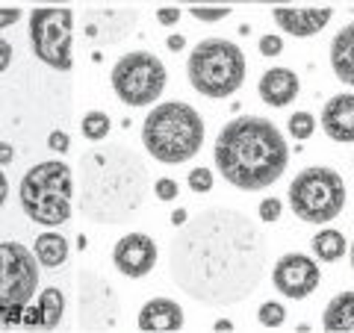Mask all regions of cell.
I'll list each match as a JSON object with an SVG mask.
<instances>
[{
  "label": "cell",
  "instance_id": "obj_1",
  "mask_svg": "<svg viewBox=\"0 0 354 333\" xmlns=\"http://www.w3.org/2000/svg\"><path fill=\"white\" fill-rule=\"evenodd\" d=\"M169 269L180 289L204 304L227 307L248 298L266 272V242L236 209H207L174 236Z\"/></svg>",
  "mask_w": 354,
  "mask_h": 333
},
{
  "label": "cell",
  "instance_id": "obj_2",
  "mask_svg": "<svg viewBox=\"0 0 354 333\" xmlns=\"http://www.w3.org/2000/svg\"><path fill=\"white\" fill-rule=\"evenodd\" d=\"M148 195V171L124 145L88 151L80 162L77 204L95 225H124L139 213Z\"/></svg>",
  "mask_w": 354,
  "mask_h": 333
},
{
  "label": "cell",
  "instance_id": "obj_3",
  "mask_svg": "<svg viewBox=\"0 0 354 333\" xmlns=\"http://www.w3.org/2000/svg\"><path fill=\"white\" fill-rule=\"evenodd\" d=\"M213 157L218 174L242 192H260L281 180L290 162L283 133L260 115H242L221 127Z\"/></svg>",
  "mask_w": 354,
  "mask_h": 333
},
{
  "label": "cell",
  "instance_id": "obj_4",
  "mask_svg": "<svg viewBox=\"0 0 354 333\" xmlns=\"http://www.w3.org/2000/svg\"><path fill=\"white\" fill-rule=\"evenodd\" d=\"M142 142H145V151L157 162H189L204 145V121L195 106L183 101L160 104L145 115Z\"/></svg>",
  "mask_w": 354,
  "mask_h": 333
},
{
  "label": "cell",
  "instance_id": "obj_5",
  "mask_svg": "<svg viewBox=\"0 0 354 333\" xmlns=\"http://www.w3.org/2000/svg\"><path fill=\"white\" fill-rule=\"evenodd\" d=\"M71 198H74V174L65 162L48 160L39 162L21 177L18 201L21 209L44 227H57L71 216Z\"/></svg>",
  "mask_w": 354,
  "mask_h": 333
},
{
  "label": "cell",
  "instance_id": "obj_6",
  "mask_svg": "<svg viewBox=\"0 0 354 333\" xmlns=\"http://www.w3.org/2000/svg\"><path fill=\"white\" fill-rule=\"evenodd\" d=\"M186 74H189V83L198 95L218 101V97H230L245 83L248 62H245V53H242L234 41L204 39L189 53Z\"/></svg>",
  "mask_w": 354,
  "mask_h": 333
},
{
  "label": "cell",
  "instance_id": "obj_7",
  "mask_svg": "<svg viewBox=\"0 0 354 333\" xmlns=\"http://www.w3.org/2000/svg\"><path fill=\"white\" fill-rule=\"evenodd\" d=\"M290 207L307 225H328L346 209V183L328 165H310L290 183Z\"/></svg>",
  "mask_w": 354,
  "mask_h": 333
},
{
  "label": "cell",
  "instance_id": "obj_8",
  "mask_svg": "<svg viewBox=\"0 0 354 333\" xmlns=\"http://www.w3.org/2000/svg\"><path fill=\"white\" fill-rule=\"evenodd\" d=\"M113 88L121 104L151 106L165 88V65L151 50H130L113 65Z\"/></svg>",
  "mask_w": 354,
  "mask_h": 333
},
{
  "label": "cell",
  "instance_id": "obj_9",
  "mask_svg": "<svg viewBox=\"0 0 354 333\" xmlns=\"http://www.w3.org/2000/svg\"><path fill=\"white\" fill-rule=\"evenodd\" d=\"M39 265L36 251L21 242H0V310H6L9 321H18L21 310L36 295Z\"/></svg>",
  "mask_w": 354,
  "mask_h": 333
},
{
  "label": "cell",
  "instance_id": "obj_10",
  "mask_svg": "<svg viewBox=\"0 0 354 333\" xmlns=\"http://www.w3.org/2000/svg\"><path fill=\"white\" fill-rule=\"evenodd\" d=\"M71 36L74 15L68 6H41L30 15V44L32 53L50 68L71 71Z\"/></svg>",
  "mask_w": 354,
  "mask_h": 333
},
{
  "label": "cell",
  "instance_id": "obj_11",
  "mask_svg": "<svg viewBox=\"0 0 354 333\" xmlns=\"http://www.w3.org/2000/svg\"><path fill=\"white\" fill-rule=\"evenodd\" d=\"M272 283L283 298L301 301V298L313 295L319 289L322 272H319V263L313 257H307V254H283L272 269Z\"/></svg>",
  "mask_w": 354,
  "mask_h": 333
},
{
  "label": "cell",
  "instance_id": "obj_12",
  "mask_svg": "<svg viewBox=\"0 0 354 333\" xmlns=\"http://www.w3.org/2000/svg\"><path fill=\"white\" fill-rule=\"evenodd\" d=\"M80 321L83 327H92V330L115 327L118 321L115 292L92 272L80 274Z\"/></svg>",
  "mask_w": 354,
  "mask_h": 333
},
{
  "label": "cell",
  "instance_id": "obj_13",
  "mask_svg": "<svg viewBox=\"0 0 354 333\" xmlns=\"http://www.w3.org/2000/svg\"><path fill=\"white\" fill-rule=\"evenodd\" d=\"M113 263L115 269L124 277H145L153 272L157 265V245L148 233H130V236H121L113 248Z\"/></svg>",
  "mask_w": 354,
  "mask_h": 333
},
{
  "label": "cell",
  "instance_id": "obj_14",
  "mask_svg": "<svg viewBox=\"0 0 354 333\" xmlns=\"http://www.w3.org/2000/svg\"><path fill=\"white\" fill-rule=\"evenodd\" d=\"M272 18L286 36H295V39H310L316 32H322L328 27V21L334 18V9H292V6H274L272 9Z\"/></svg>",
  "mask_w": 354,
  "mask_h": 333
},
{
  "label": "cell",
  "instance_id": "obj_15",
  "mask_svg": "<svg viewBox=\"0 0 354 333\" xmlns=\"http://www.w3.org/2000/svg\"><path fill=\"white\" fill-rule=\"evenodd\" d=\"M322 130L330 142H354V95H334L322 106Z\"/></svg>",
  "mask_w": 354,
  "mask_h": 333
},
{
  "label": "cell",
  "instance_id": "obj_16",
  "mask_svg": "<svg viewBox=\"0 0 354 333\" xmlns=\"http://www.w3.org/2000/svg\"><path fill=\"white\" fill-rule=\"evenodd\" d=\"M183 327V310L171 298H151L139 310V330L148 333H169Z\"/></svg>",
  "mask_w": 354,
  "mask_h": 333
},
{
  "label": "cell",
  "instance_id": "obj_17",
  "mask_svg": "<svg viewBox=\"0 0 354 333\" xmlns=\"http://www.w3.org/2000/svg\"><path fill=\"white\" fill-rule=\"evenodd\" d=\"M257 92L263 97V104L286 106V104H292L298 97V92H301V83H298L295 71H290V68H269L260 77Z\"/></svg>",
  "mask_w": 354,
  "mask_h": 333
},
{
  "label": "cell",
  "instance_id": "obj_18",
  "mask_svg": "<svg viewBox=\"0 0 354 333\" xmlns=\"http://www.w3.org/2000/svg\"><path fill=\"white\" fill-rule=\"evenodd\" d=\"M330 68H334L337 80L354 88V21L342 27L330 41Z\"/></svg>",
  "mask_w": 354,
  "mask_h": 333
},
{
  "label": "cell",
  "instance_id": "obj_19",
  "mask_svg": "<svg viewBox=\"0 0 354 333\" xmlns=\"http://www.w3.org/2000/svg\"><path fill=\"white\" fill-rule=\"evenodd\" d=\"M322 327L325 330L354 333V289L351 292H339V295L330 298L325 313H322Z\"/></svg>",
  "mask_w": 354,
  "mask_h": 333
},
{
  "label": "cell",
  "instance_id": "obj_20",
  "mask_svg": "<svg viewBox=\"0 0 354 333\" xmlns=\"http://www.w3.org/2000/svg\"><path fill=\"white\" fill-rule=\"evenodd\" d=\"M36 260L44 265V269H57L68 260V242L59 233H41L36 239Z\"/></svg>",
  "mask_w": 354,
  "mask_h": 333
},
{
  "label": "cell",
  "instance_id": "obj_21",
  "mask_svg": "<svg viewBox=\"0 0 354 333\" xmlns=\"http://www.w3.org/2000/svg\"><path fill=\"white\" fill-rule=\"evenodd\" d=\"M62 310H65V295L57 289V286H50V289H44L39 295L36 313L30 316V321H39L44 327H57L59 318H62Z\"/></svg>",
  "mask_w": 354,
  "mask_h": 333
},
{
  "label": "cell",
  "instance_id": "obj_22",
  "mask_svg": "<svg viewBox=\"0 0 354 333\" xmlns=\"http://www.w3.org/2000/svg\"><path fill=\"white\" fill-rule=\"evenodd\" d=\"M346 236H342L339 230H319L316 236H313V254L322 263H337L342 260V254H346Z\"/></svg>",
  "mask_w": 354,
  "mask_h": 333
},
{
  "label": "cell",
  "instance_id": "obj_23",
  "mask_svg": "<svg viewBox=\"0 0 354 333\" xmlns=\"http://www.w3.org/2000/svg\"><path fill=\"white\" fill-rule=\"evenodd\" d=\"M80 130H83V136H86L88 142H101V139H106V133H109V118H106V113H97V109L86 113Z\"/></svg>",
  "mask_w": 354,
  "mask_h": 333
},
{
  "label": "cell",
  "instance_id": "obj_24",
  "mask_svg": "<svg viewBox=\"0 0 354 333\" xmlns=\"http://www.w3.org/2000/svg\"><path fill=\"white\" fill-rule=\"evenodd\" d=\"M189 12H192V18H198V21L216 24V21H225V18L230 15V6H221V3H192Z\"/></svg>",
  "mask_w": 354,
  "mask_h": 333
},
{
  "label": "cell",
  "instance_id": "obj_25",
  "mask_svg": "<svg viewBox=\"0 0 354 333\" xmlns=\"http://www.w3.org/2000/svg\"><path fill=\"white\" fill-rule=\"evenodd\" d=\"M257 321L263 327H281L283 321H286V310H283V304H278V301H266V304H260V310H257Z\"/></svg>",
  "mask_w": 354,
  "mask_h": 333
},
{
  "label": "cell",
  "instance_id": "obj_26",
  "mask_svg": "<svg viewBox=\"0 0 354 333\" xmlns=\"http://www.w3.org/2000/svg\"><path fill=\"white\" fill-rule=\"evenodd\" d=\"M290 133H292L298 142H307V139L316 133V118L310 115V113H295V115H290Z\"/></svg>",
  "mask_w": 354,
  "mask_h": 333
},
{
  "label": "cell",
  "instance_id": "obj_27",
  "mask_svg": "<svg viewBox=\"0 0 354 333\" xmlns=\"http://www.w3.org/2000/svg\"><path fill=\"white\" fill-rule=\"evenodd\" d=\"M186 180H189V189H192V192L204 195V192H209V189H213V171L201 165V169H192Z\"/></svg>",
  "mask_w": 354,
  "mask_h": 333
},
{
  "label": "cell",
  "instance_id": "obj_28",
  "mask_svg": "<svg viewBox=\"0 0 354 333\" xmlns=\"http://www.w3.org/2000/svg\"><path fill=\"white\" fill-rule=\"evenodd\" d=\"M153 195L160 198V201H174L177 198V183L171 177H160L157 183H153Z\"/></svg>",
  "mask_w": 354,
  "mask_h": 333
},
{
  "label": "cell",
  "instance_id": "obj_29",
  "mask_svg": "<svg viewBox=\"0 0 354 333\" xmlns=\"http://www.w3.org/2000/svg\"><path fill=\"white\" fill-rule=\"evenodd\" d=\"M260 218L263 221H278L281 218V201L278 198H266L260 204Z\"/></svg>",
  "mask_w": 354,
  "mask_h": 333
},
{
  "label": "cell",
  "instance_id": "obj_30",
  "mask_svg": "<svg viewBox=\"0 0 354 333\" xmlns=\"http://www.w3.org/2000/svg\"><path fill=\"white\" fill-rule=\"evenodd\" d=\"M281 50H283V41L278 36H263L260 39V53L263 57H278Z\"/></svg>",
  "mask_w": 354,
  "mask_h": 333
},
{
  "label": "cell",
  "instance_id": "obj_31",
  "mask_svg": "<svg viewBox=\"0 0 354 333\" xmlns=\"http://www.w3.org/2000/svg\"><path fill=\"white\" fill-rule=\"evenodd\" d=\"M186 3H221V6H227V3H274V6H281L283 0H186Z\"/></svg>",
  "mask_w": 354,
  "mask_h": 333
},
{
  "label": "cell",
  "instance_id": "obj_32",
  "mask_svg": "<svg viewBox=\"0 0 354 333\" xmlns=\"http://www.w3.org/2000/svg\"><path fill=\"white\" fill-rule=\"evenodd\" d=\"M18 18H21V9H15V6H3V9H0V30L12 27Z\"/></svg>",
  "mask_w": 354,
  "mask_h": 333
},
{
  "label": "cell",
  "instance_id": "obj_33",
  "mask_svg": "<svg viewBox=\"0 0 354 333\" xmlns=\"http://www.w3.org/2000/svg\"><path fill=\"white\" fill-rule=\"evenodd\" d=\"M48 145H50V151L65 153V151H68V136H65V133H59V130H53L50 139H48Z\"/></svg>",
  "mask_w": 354,
  "mask_h": 333
},
{
  "label": "cell",
  "instance_id": "obj_34",
  "mask_svg": "<svg viewBox=\"0 0 354 333\" xmlns=\"http://www.w3.org/2000/svg\"><path fill=\"white\" fill-rule=\"evenodd\" d=\"M157 21H160V24H165V27H171V24H177V21H180V9H160Z\"/></svg>",
  "mask_w": 354,
  "mask_h": 333
},
{
  "label": "cell",
  "instance_id": "obj_35",
  "mask_svg": "<svg viewBox=\"0 0 354 333\" xmlns=\"http://www.w3.org/2000/svg\"><path fill=\"white\" fill-rule=\"evenodd\" d=\"M9 62H12V44L0 39V74L9 68Z\"/></svg>",
  "mask_w": 354,
  "mask_h": 333
},
{
  "label": "cell",
  "instance_id": "obj_36",
  "mask_svg": "<svg viewBox=\"0 0 354 333\" xmlns=\"http://www.w3.org/2000/svg\"><path fill=\"white\" fill-rule=\"evenodd\" d=\"M12 157H15V153H12V148H9V145H6V142H0V165L12 162Z\"/></svg>",
  "mask_w": 354,
  "mask_h": 333
},
{
  "label": "cell",
  "instance_id": "obj_37",
  "mask_svg": "<svg viewBox=\"0 0 354 333\" xmlns=\"http://www.w3.org/2000/svg\"><path fill=\"white\" fill-rule=\"evenodd\" d=\"M6 195H9V183H6V174L0 171V207L6 204Z\"/></svg>",
  "mask_w": 354,
  "mask_h": 333
},
{
  "label": "cell",
  "instance_id": "obj_38",
  "mask_svg": "<svg viewBox=\"0 0 354 333\" xmlns=\"http://www.w3.org/2000/svg\"><path fill=\"white\" fill-rule=\"evenodd\" d=\"M171 225H174V227H177V225H186V213H183V209L171 213Z\"/></svg>",
  "mask_w": 354,
  "mask_h": 333
},
{
  "label": "cell",
  "instance_id": "obj_39",
  "mask_svg": "<svg viewBox=\"0 0 354 333\" xmlns=\"http://www.w3.org/2000/svg\"><path fill=\"white\" fill-rule=\"evenodd\" d=\"M169 48H171V50H180V48H183V36H171V39H169Z\"/></svg>",
  "mask_w": 354,
  "mask_h": 333
},
{
  "label": "cell",
  "instance_id": "obj_40",
  "mask_svg": "<svg viewBox=\"0 0 354 333\" xmlns=\"http://www.w3.org/2000/svg\"><path fill=\"white\" fill-rule=\"evenodd\" d=\"M216 330H234V325H230V321H225V318H221V321H216Z\"/></svg>",
  "mask_w": 354,
  "mask_h": 333
},
{
  "label": "cell",
  "instance_id": "obj_41",
  "mask_svg": "<svg viewBox=\"0 0 354 333\" xmlns=\"http://www.w3.org/2000/svg\"><path fill=\"white\" fill-rule=\"evenodd\" d=\"M351 269H354V242H351Z\"/></svg>",
  "mask_w": 354,
  "mask_h": 333
},
{
  "label": "cell",
  "instance_id": "obj_42",
  "mask_svg": "<svg viewBox=\"0 0 354 333\" xmlns=\"http://www.w3.org/2000/svg\"><path fill=\"white\" fill-rule=\"evenodd\" d=\"M48 3H65V0H48Z\"/></svg>",
  "mask_w": 354,
  "mask_h": 333
}]
</instances>
